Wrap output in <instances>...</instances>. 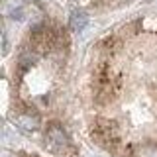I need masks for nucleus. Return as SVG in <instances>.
<instances>
[{
	"mask_svg": "<svg viewBox=\"0 0 157 157\" xmlns=\"http://www.w3.org/2000/svg\"><path fill=\"white\" fill-rule=\"evenodd\" d=\"M90 140L96 145H100L106 151H116L120 145V134H118V124L114 120L106 118H96L90 124Z\"/></svg>",
	"mask_w": 157,
	"mask_h": 157,
	"instance_id": "1",
	"label": "nucleus"
},
{
	"mask_svg": "<svg viewBox=\"0 0 157 157\" xmlns=\"http://www.w3.org/2000/svg\"><path fill=\"white\" fill-rule=\"evenodd\" d=\"M45 144L49 147V151H53L55 155H71L75 151L71 137L67 136V132L63 130V126L59 122H49L47 130H45Z\"/></svg>",
	"mask_w": 157,
	"mask_h": 157,
	"instance_id": "2",
	"label": "nucleus"
},
{
	"mask_svg": "<svg viewBox=\"0 0 157 157\" xmlns=\"http://www.w3.org/2000/svg\"><path fill=\"white\" fill-rule=\"evenodd\" d=\"M16 122L24 128V130H28V132H33V130L39 128V116L36 114L33 108H28V106H24L22 110H20Z\"/></svg>",
	"mask_w": 157,
	"mask_h": 157,
	"instance_id": "3",
	"label": "nucleus"
},
{
	"mask_svg": "<svg viewBox=\"0 0 157 157\" xmlns=\"http://www.w3.org/2000/svg\"><path fill=\"white\" fill-rule=\"evenodd\" d=\"M88 24V16L85 10H73L71 16H69V26L73 32H82Z\"/></svg>",
	"mask_w": 157,
	"mask_h": 157,
	"instance_id": "4",
	"label": "nucleus"
},
{
	"mask_svg": "<svg viewBox=\"0 0 157 157\" xmlns=\"http://www.w3.org/2000/svg\"><path fill=\"white\" fill-rule=\"evenodd\" d=\"M137 157H157V145H144L137 151Z\"/></svg>",
	"mask_w": 157,
	"mask_h": 157,
	"instance_id": "5",
	"label": "nucleus"
},
{
	"mask_svg": "<svg viewBox=\"0 0 157 157\" xmlns=\"http://www.w3.org/2000/svg\"><path fill=\"white\" fill-rule=\"evenodd\" d=\"M102 47H104L106 51H116V49L120 47V41H118L116 37H106L104 41H102Z\"/></svg>",
	"mask_w": 157,
	"mask_h": 157,
	"instance_id": "6",
	"label": "nucleus"
},
{
	"mask_svg": "<svg viewBox=\"0 0 157 157\" xmlns=\"http://www.w3.org/2000/svg\"><path fill=\"white\" fill-rule=\"evenodd\" d=\"M2 157H16V155H12V153H8V151H4V153H2Z\"/></svg>",
	"mask_w": 157,
	"mask_h": 157,
	"instance_id": "7",
	"label": "nucleus"
}]
</instances>
